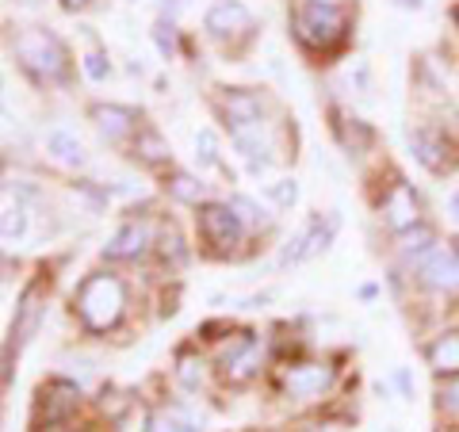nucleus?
<instances>
[{"mask_svg": "<svg viewBox=\"0 0 459 432\" xmlns=\"http://www.w3.org/2000/svg\"><path fill=\"white\" fill-rule=\"evenodd\" d=\"M81 4H89V0H65V8H81Z\"/></svg>", "mask_w": 459, "mask_h": 432, "instance_id": "c85d7f7f", "label": "nucleus"}, {"mask_svg": "<svg viewBox=\"0 0 459 432\" xmlns=\"http://www.w3.org/2000/svg\"><path fill=\"white\" fill-rule=\"evenodd\" d=\"M138 150H142V157H146V161H165V142L157 138V134H142L138 138Z\"/></svg>", "mask_w": 459, "mask_h": 432, "instance_id": "5701e85b", "label": "nucleus"}, {"mask_svg": "<svg viewBox=\"0 0 459 432\" xmlns=\"http://www.w3.org/2000/svg\"><path fill=\"white\" fill-rule=\"evenodd\" d=\"M383 219H386L391 229H398V234H406V229L418 226V195H413L410 184H394V188L386 192Z\"/></svg>", "mask_w": 459, "mask_h": 432, "instance_id": "0eeeda50", "label": "nucleus"}, {"mask_svg": "<svg viewBox=\"0 0 459 432\" xmlns=\"http://www.w3.org/2000/svg\"><path fill=\"white\" fill-rule=\"evenodd\" d=\"M329 383H333V367H325V364H295L283 376V391L291 398H318L322 391H329Z\"/></svg>", "mask_w": 459, "mask_h": 432, "instance_id": "423d86ee", "label": "nucleus"}, {"mask_svg": "<svg viewBox=\"0 0 459 432\" xmlns=\"http://www.w3.org/2000/svg\"><path fill=\"white\" fill-rule=\"evenodd\" d=\"M169 192L177 195V199H184V203H199V199H204V184H195L192 177L177 172V177L169 180Z\"/></svg>", "mask_w": 459, "mask_h": 432, "instance_id": "f3484780", "label": "nucleus"}, {"mask_svg": "<svg viewBox=\"0 0 459 432\" xmlns=\"http://www.w3.org/2000/svg\"><path fill=\"white\" fill-rule=\"evenodd\" d=\"M440 406L448 410V413H459V383H455V386H444V394H440Z\"/></svg>", "mask_w": 459, "mask_h": 432, "instance_id": "bb28decb", "label": "nucleus"}, {"mask_svg": "<svg viewBox=\"0 0 459 432\" xmlns=\"http://www.w3.org/2000/svg\"><path fill=\"white\" fill-rule=\"evenodd\" d=\"M180 383L184 386H199V383H204V359L180 356Z\"/></svg>", "mask_w": 459, "mask_h": 432, "instance_id": "aec40b11", "label": "nucleus"}, {"mask_svg": "<svg viewBox=\"0 0 459 432\" xmlns=\"http://www.w3.org/2000/svg\"><path fill=\"white\" fill-rule=\"evenodd\" d=\"M429 364H433L437 376H459V333H444L433 349H429Z\"/></svg>", "mask_w": 459, "mask_h": 432, "instance_id": "f8f14e48", "label": "nucleus"}, {"mask_svg": "<svg viewBox=\"0 0 459 432\" xmlns=\"http://www.w3.org/2000/svg\"><path fill=\"white\" fill-rule=\"evenodd\" d=\"M157 47H161V54H172V23H157Z\"/></svg>", "mask_w": 459, "mask_h": 432, "instance_id": "cd10ccee", "label": "nucleus"}, {"mask_svg": "<svg viewBox=\"0 0 459 432\" xmlns=\"http://www.w3.org/2000/svg\"><path fill=\"white\" fill-rule=\"evenodd\" d=\"M272 199H276L280 207H291L295 199H299V184H295V180H280V184H272Z\"/></svg>", "mask_w": 459, "mask_h": 432, "instance_id": "b1692460", "label": "nucleus"}, {"mask_svg": "<svg viewBox=\"0 0 459 432\" xmlns=\"http://www.w3.org/2000/svg\"><path fill=\"white\" fill-rule=\"evenodd\" d=\"M47 153H54V161H62L69 168H81L84 165V150H81V142L74 134H65V131H50L47 134Z\"/></svg>", "mask_w": 459, "mask_h": 432, "instance_id": "ddd939ff", "label": "nucleus"}, {"mask_svg": "<svg viewBox=\"0 0 459 432\" xmlns=\"http://www.w3.org/2000/svg\"><path fill=\"white\" fill-rule=\"evenodd\" d=\"M222 108H226L230 123H256V119H261V104H256L249 92H230Z\"/></svg>", "mask_w": 459, "mask_h": 432, "instance_id": "2eb2a0df", "label": "nucleus"}, {"mask_svg": "<svg viewBox=\"0 0 459 432\" xmlns=\"http://www.w3.org/2000/svg\"><path fill=\"white\" fill-rule=\"evenodd\" d=\"M253 27V16H249V8L246 4H238V0H219L211 12H207V31L211 35H241V31H249Z\"/></svg>", "mask_w": 459, "mask_h": 432, "instance_id": "6e6552de", "label": "nucleus"}, {"mask_svg": "<svg viewBox=\"0 0 459 432\" xmlns=\"http://www.w3.org/2000/svg\"><path fill=\"white\" fill-rule=\"evenodd\" d=\"M318 4H337V0H318Z\"/></svg>", "mask_w": 459, "mask_h": 432, "instance_id": "c756f323", "label": "nucleus"}, {"mask_svg": "<svg viewBox=\"0 0 459 432\" xmlns=\"http://www.w3.org/2000/svg\"><path fill=\"white\" fill-rule=\"evenodd\" d=\"M421 280L437 291H459V249L455 245H437L421 261Z\"/></svg>", "mask_w": 459, "mask_h": 432, "instance_id": "39448f33", "label": "nucleus"}, {"mask_svg": "<svg viewBox=\"0 0 459 432\" xmlns=\"http://www.w3.org/2000/svg\"><path fill=\"white\" fill-rule=\"evenodd\" d=\"M295 31H299V39H303L307 47L325 50V47H333V42H341L344 16L337 12V4H318V0H310V4L299 8Z\"/></svg>", "mask_w": 459, "mask_h": 432, "instance_id": "7ed1b4c3", "label": "nucleus"}, {"mask_svg": "<svg viewBox=\"0 0 459 432\" xmlns=\"http://www.w3.org/2000/svg\"><path fill=\"white\" fill-rule=\"evenodd\" d=\"M199 226H204V238L214 245V249H234L238 238H241V219L230 203H207Z\"/></svg>", "mask_w": 459, "mask_h": 432, "instance_id": "20e7f679", "label": "nucleus"}, {"mask_svg": "<svg viewBox=\"0 0 459 432\" xmlns=\"http://www.w3.org/2000/svg\"><path fill=\"white\" fill-rule=\"evenodd\" d=\"M230 207H234V214L241 222H253V226L264 222V214L256 211V203H253V199H246V195H234V199H230Z\"/></svg>", "mask_w": 459, "mask_h": 432, "instance_id": "6ab92c4d", "label": "nucleus"}, {"mask_svg": "<svg viewBox=\"0 0 459 432\" xmlns=\"http://www.w3.org/2000/svg\"><path fill=\"white\" fill-rule=\"evenodd\" d=\"M413 153H418V161L425 165V168H444V142L437 138V134H413Z\"/></svg>", "mask_w": 459, "mask_h": 432, "instance_id": "dca6fc26", "label": "nucleus"}, {"mask_svg": "<svg viewBox=\"0 0 459 432\" xmlns=\"http://www.w3.org/2000/svg\"><path fill=\"white\" fill-rule=\"evenodd\" d=\"M146 245H150V226H123L119 234H115V241L108 245V256L111 261H126V256H142L146 253Z\"/></svg>", "mask_w": 459, "mask_h": 432, "instance_id": "9d476101", "label": "nucleus"}, {"mask_svg": "<svg viewBox=\"0 0 459 432\" xmlns=\"http://www.w3.org/2000/svg\"><path fill=\"white\" fill-rule=\"evenodd\" d=\"M16 57L20 65L39 81H62L65 77V47L50 31L27 27L16 35Z\"/></svg>", "mask_w": 459, "mask_h": 432, "instance_id": "f03ea898", "label": "nucleus"}, {"mask_svg": "<svg viewBox=\"0 0 459 432\" xmlns=\"http://www.w3.org/2000/svg\"><path fill=\"white\" fill-rule=\"evenodd\" d=\"M222 364H226V376L241 383V379H249L256 367H261V341H253V337H241L234 349H226L222 356Z\"/></svg>", "mask_w": 459, "mask_h": 432, "instance_id": "1a4fd4ad", "label": "nucleus"}, {"mask_svg": "<svg viewBox=\"0 0 459 432\" xmlns=\"http://www.w3.org/2000/svg\"><path fill=\"white\" fill-rule=\"evenodd\" d=\"M84 69H89V77H92V81H104V77H108V65H104V57H100V54H89V57H84Z\"/></svg>", "mask_w": 459, "mask_h": 432, "instance_id": "a878e982", "label": "nucleus"}, {"mask_svg": "<svg viewBox=\"0 0 459 432\" xmlns=\"http://www.w3.org/2000/svg\"><path fill=\"white\" fill-rule=\"evenodd\" d=\"M455 20H459V12H455Z\"/></svg>", "mask_w": 459, "mask_h": 432, "instance_id": "2f4dec72", "label": "nucleus"}, {"mask_svg": "<svg viewBox=\"0 0 459 432\" xmlns=\"http://www.w3.org/2000/svg\"><path fill=\"white\" fill-rule=\"evenodd\" d=\"M322 432H333V428H322Z\"/></svg>", "mask_w": 459, "mask_h": 432, "instance_id": "7c9ffc66", "label": "nucleus"}, {"mask_svg": "<svg viewBox=\"0 0 459 432\" xmlns=\"http://www.w3.org/2000/svg\"><path fill=\"white\" fill-rule=\"evenodd\" d=\"M429 241H433V234H429L425 226H418V229H413V234L402 238V249H413V253H418V249H425Z\"/></svg>", "mask_w": 459, "mask_h": 432, "instance_id": "393cba45", "label": "nucleus"}, {"mask_svg": "<svg viewBox=\"0 0 459 432\" xmlns=\"http://www.w3.org/2000/svg\"><path fill=\"white\" fill-rule=\"evenodd\" d=\"M23 226H27L23 207H20V203H16V207H8V211H4V241H16V238L23 234Z\"/></svg>", "mask_w": 459, "mask_h": 432, "instance_id": "412c9836", "label": "nucleus"}, {"mask_svg": "<svg viewBox=\"0 0 459 432\" xmlns=\"http://www.w3.org/2000/svg\"><path fill=\"white\" fill-rule=\"evenodd\" d=\"M123 307H126V291L123 283L115 276H92L84 280L81 295H77V310L89 329H96V333H104V329H111L115 322L123 318Z\"/></svg>", "mask_w": 459, "mask_h": 432, "instance_id": "f257e3e1", "label": "nucleus"}, {"mask_svg": "<svg viewBox=\"0 0 459 432\" xmlns=\"http://www.w3.org/2000/svg\"><path fill=\"white\" fill-rule=\"evenodd\" d=\"M146 432H195L188 421H184V417L180 413H153L150 417V421H146Z\"/></svg>", "mask_w": 459, "mask_h": 432, "instance_id": "a211bd4d", "label": "nucleus"}, {"mask_svg": "<svg viewBox=\"0 0 459 432\" xmlns=\"http://www.w3.org/2000/svg\"><path fill=\"white\" fill-rule=\"evenodd\" d=\"M96 123H100V131H104L111 142H119V138H126V134H134L138 115H134L131 108L108 104V108H96Z\"/></svg>", "mask_w": 459, "mask_h": 432, "instance_id": "9b49d317", "label": "nucleus"}, {"mask_svg": "<svg viewBox=\"0 0 459 432\" xmlns=\"http://www.w3.org/2000/svg\"><path fill=\"white\" fill-rule=\"evenodd\" d=\"M195 157H199V165H214L219 161V146H214V134L211 131H199V138H195Z\"/></svg>", "mask_w": 459, "mask_h": 432, "instance_id": "4be33fe9", "label": "nucleus"}, {"mask_svg": "<svg viewBox=\"0 0 459 432\" xmlns=\"http://www.w3.org/2000/svg\"><path fill=\"white\" fill-rule=\"evenodd\" d=\"M35 325H39V287H31L20 302V318H16V325H12V344L20 349V344L35 333Z\"/></svg>", "mask_w": 459, "mask_h": 432, "instance_id": "4468645a", "label": "nucleus"}]
</instances>
